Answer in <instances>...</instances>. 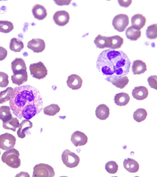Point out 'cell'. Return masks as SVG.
<instances>
[{
    "instance_id": "1",
    "label": "cell",
    "mask_w": 157,
    "mask_h": 177,
    "mask_svg": "<svg viewBox=\"0 0 157 177\" xmlns=\"http://www.w3.org/2000/svg\"><path fill=\"white\" fill-rule=\"evenodd\" d=\"M13 114L21 120H30L39 113L43 108V102L39 91L30 85L14 88V93L9 102Z\"/></svg>"
},
{
    "instance_id": "2",
    "label": "cell",
    "mask_w": 157,
    "mask_h": 177,
    "mask_svg": "<svg viewBox=\"0 0 157 177\" xmlns=\"http://www.w3.org/2000/svg\"><path fill=\"white\" fill-rule=\"evenodd\" d=\"M131 62L123 51L109 49L103 51L96 61L97 68L102 75L121 77L129 72Z\"/></svg>"
},
{
    "instance_id": "3",
    "label": "cell",
    "mask_w": 157,
    "mask_h": 177,
    "mask_svg": "<svg viewBox=\"0 0 157 177\" xmlns=\"http://www.w3.org/2000/svg\"><path fill=\"white\" fill-rule=\"evenodd\" d=\"M19 156V151L16 149L13 148L4 152L2 156L1 160L3 163L10 167L17 168L21 164Z\"/></svg>"
},
{
    "instance_id": "4",
    "label": "cell",
    "mask_w": 157,
    "mask_h": 177,
    "mask_svg": "<svg viewBox=\"0 0 157 177\" xmlns=\"http://www.w3.org/2000/svg\"><path fill=\"white\" fill-rule=\"evenodd\" d=\"M33 177H54L55 175L53 168L50 165L40 163L35 166L33 168Z\"/></svg>"
},
{
    "instance_id": "5",
    "label": "cell",
    "mask_w": 157,
    "mask_h": 177,
    "mask_svg": "<svg viewBox=\"0 0 157 177\" xmlns=\"http://www.w3.org/2000/svg\"><path fill=\"white\" fill-rule=\"evenodd\" d=\"M29 69L32 76L39 80L44 78L48 75L46 67L41 61L31 64Z\"/></svg>"
},
{
    "instance_id": "6",
    "label": "cell",
    "mask_w": 157,
    "mask_h": 177,
    "mask_svg": "<svg viewBox=\"0 0 157 177\" xmlns=\"http://www.w3.org/2000/svg\"><path fill=\"white\" fill-rule=\"evenodd\" d=\"M61 158L63 164L68 167L72 168L76 167L79 163V156L68 149L63 152Z\"/></svg>"
},
{
    "instance_id": "7",
    "label": "cell",
    "mask_w": 157,
    "mask_h": 177,
    "mask_svg": "<svg viewBox=\"0 0 157 177\" xmlns=\"http://www.w3.org/2000/svg\"><path fill=\"white\" fill-rule=\"evenodd\" d=\"M129 23L128 16L124 13L116 15L112 21V24L114 29L120 32L124 31Z\"/></svg>"
},
{
    "instance_id": "8",
    "label": "cell",
    "mask_w": 157,
    "mask_h": 177,
    "mask_svg": "<svg viewBox=\"0 0 157 177\" xmlns=\"http://www.w3.org/2000/svg\"><path fill=\"white\" fill-rule=\"evenodd\" d=\"M16 139L12 134L6 133L0 135V148L7 150L13 148Z\"/></svg>"
},
{
    "instance_id": "9",
    "label": "cell",
    "mask_w": 157,
    "mask_h": 177,
    "mask_svg": "<svg viewBox=\"0 0 157 177\" xmlns=\"http://www.w3.org/2000/svg\"><path fill=\"white\" fill-rule=\"evenodd\" d=\"M105 79L116 87L121 89L124 88L129 82L128 77L126 75L121 77L114 75H110L107 76Z\"/></svg>"
},
{
    "instance_id": "10",
    "label": "cell",
    "mask_w": 157,
    "mask_h": 177,
    "mask_svg": "<svg viewBox=\"0 0 157 177\" xmlns=\"http://www.w3.org/2000/svg\"><path fill=\"white\" fill-rule=\"evenodd\" d=\"M55 23L59 26H64L69 22L70 16L65 10H58L54 13L53 17Z\"/></svg>"
},
{
    "instance_id": "11",
    "label": "cell",
    "mask_w": 157,
    "mask_h": 177,
    "mask_svg": "<svg viewBox=\"0 0 157 177\" xmlns=\"http://www.w3.org/2000/svg\"><path fill=\"white\" fill-rule=\"evenodd\" d=\"M71 141L75 147L83 146L87 143L88 137L84 133L76 131L71 134Z\"/></svg>"
},
{
    "instance_id": "12",
    "label": "cell",
    "mask_w": 157,
    "mask_h": 177,
    "mask_svg": "<svg viewBox=\"0 0 157 177\" xmlns=\"http://www.w3.org/2000/svg\"><path fill=\"white\" fill-rule=\"evenodd\" d=\"M27 47L32 50L34 52L39 53L44 50L45 44L44 40L42 39L39 38H33L28 42Z\"/></svg>"
},
{
    "instance_id": "13",
    "label": "cell",
    "mask_w": 157,
    "mask_h": 177,
    "mask_svg": "<svg viewBox=\"0 0 157 177\" xmlns=\"http://www.w3.org/2000/svg\"><path fill=\"white\" fill-rule=\"evenodd\" d=\"M66 83L69 88L75 90L81 88L82 80L79 76L76 74H72L68 76Z\"/></svg>"
},
{
    "instance_id": "14",
    "label": "cell",
    "mask_w": 157,
    "mask_h": 177,
    "mask_svg": "<svg viewBox=\"0 0 157 177\" xmlns=\"http://www.w3.org/2000/svg\"><path fill=\"white\" fill-rule=\"evenodd\" d=\"M94 43L97 48L100 49L105 48H110L112 45L110 36H102L100 34L95 38Z\"/></svg>"
},
{
    "instance_id": "15",
    "label": "cell",
    "mask_w": 157,
    "mask_h": 177,
    "mask_svg": "<svg viewBox=\"0 0 157 177\" xmlns=\"http://www.w3.org/2000/svg\"><path fill=\"white\" fill-rule=\"evenodd\" d=\"M33 126V123L29 120L25 119L22 120L19 124L17 131L18 137L21 138H25L26 135L29 133V129L32 128Z\"/></svg>"
},
{
    "instance_id": "16",
    "label": "cell",
    "mask_w": 157,
    "mask_h": 177,
    "mask_svg": "<svg viewBox=\"0 0 157 177\" xmlns=\"http://www.w3.org/2000/svg\"><path fill=\"white\" fill-rule=\"evenodd\" d=\"M147 88L144 86H139L134 87L132 91L133 97L138 100H142L146 99L148 95Z\"/></svg>"
},
{
    "instance_id": "17",
    "label": "cell",
    "mask_w": 157,
    "mask_h": 177,
    "mask_svg": "<svg viewBox=\"0 0 157 177\" xmlns=\"http://www.w3.org/2000/svg\"><path fill=\"white\" fill-rule=\"evenodd\" d=\"M146 19L143 15L136 13L131 18L132 26L134 28L140 30L145 25Z\"/></svg>"
},
{
    "instance_id": "18",
    "label": "cell",
    "mask_w": 157,
    "mask_h": 177,
    "mask_svg": "<svg viewBox=\"0 0 157 177\" xmlns=\"http://www.w3.org/2000/svg\"><path fill=\"white\" fill-rule=\"evenodd\" d=\"M28 75L26 70L13 73L11 76V79L13 83L19 86L27 81Z\"/></svg>"
},
{
    "instance_id": "19",
    "label": "cell",
    "mask_w": 157,
    "mask_h": 177,
    "mask_svg": "<svg viewBox=\"0 0 157 177\" xmlns=\"http://www.w3.org/2000/svg\"><path fill=\"white\" fill-rule=\"evenodd\" d=\"M131 70L133 75H140L147 70V65L146 63L141 60H135L133 61Z\"/></svg>"
},
{
    "instance_id": "20",
    "label": "cell",
    "mask_w": 157,
    "mask_h": 177,
    "mask_svg": "<svg viewBox=\"0 0 157 177\" xmlns=\"http://www.w3.org/2000/svg\"><path fill=\"white\" fill-rule=\"evenodd\" d=\"M32 11L34 17L39 20L45 18L47 15V10L43 6L36 4L33 7Z\"/></svg>"
},
{
    "instance_id": "21",
    "label": "cell",
    "mask_w": 157,
    "mask_h": 177,
    "mask_svg": "<svg viewBox=\"0 0 157 177\" xmlns=\"http://www.w3.org/2000/svg\"><path fill=\"white\" fill-rule=\"evenodd\" d=\"M123 165L124 168L130 173H136L139 170V165L138 162L132 158H128L124 159Z\"/></svg>"
},
{
    "instance_id": "22",
    "label": "cell",
    "mask_w": 157,
    "mask_h": 177,
    "mask_svg": "<svg viewBox=\"0 0 157 177\" xmlns=\"http://www.w3.org/2000/svg\"><path fill=\"white\" fill-rule=\"evenodd\" d=\"M95 112L97 118L101 120H105L109 117V109L105 104H101L97 107Z\"/></svg>"
},
{
    "instance_id": "23",
    "label": "cell",
    "mask_w": 157,
    "mask_h": 177,
    "mask_svg": "<svg viewBox=\"0 0 157 177\" xmlns=\"http://www.w3.org/2000/svg\"><path fill=\"white\" fill-rule=\"evenodd\" d=\"M11 68L13 73L26 70L24 60L21 58H16L11 62Z\"/></svg>"
},
{
    "instance_id": "24",
    "label": "cell",
    "mask_w": 157,
    "mask_h": 177,
    "mask_svg": "<svg viewBox=\"0 0 157 177\" xmlns=\"http://www.w3.org/2000/svg\"><path fill=\"white\" fill-rule=\"evenodd\" d=\"M130 100V97L128 94L123 92L116 94L113 99L114 103L121 106L127 105Z\"/></svg>"
},
{
    "instance_id": "25",
    "label": "cell",
    "mask_w": 157,
    "mask_h": 177,
    "mask_svg": "<svg viewBox=\"0 0 157 177\" xmlns=\"http://www.w3.org/2000/svg\"><path fill=\"white\" fill-rule=\"evenodd\" d=\"M141 31L133 28L132 26L128 27L125 31L126 37L131 41H136L141 37Z\"/></svg>"
},
{
    "instance_id": "26",
    "label": "cell",
    "mask_w": 157,
    "mask_h": 177,
    "mask_svg": "<svg viewBox=\"0 0 157 177\" xmlns=\"http://www.w3.org/2000/svg\"><path fill=\"white\" fill-rule=\"evenodd\" d=\"M19 122L16 117H12L9 120L2 122V127L6 129L15 132L16 129L19 127Z\"/></svg>"
},
{
    "instance_id": "27",
    "label": "cell",
    "mask_w": 157,
    "mask_h": 177,
    "mask_svg": "<svg viewBox=\"0 0 157 177\" xmlns=\"http://www.w3.org/2000/svg\"><path fill=\"white\" fill-rule=\"evenodd\" d=\"M24 47L23 42L18 38L13 37L10 42L9 47L10 50L15 52H19Z\"/></svg>"
},
{
    "instance_id": "28",
    "label": "cell",
    "mask_w": 157,
    "mask_h": 177,
    "mask_svg": "<svg viewBox=\"0 0 157 177\" xmlns=\"http://www.w3.org/2000/svg\"><path fill=\"white\" fill-rule=\"evenodd\" d=\"M14 93V89L8 87L6 89L0 92V104H3L10 100Z\"/></svg>"
},
{
    "instance_id": "29",
    "label": "cell",
    "mask_w": 157,
    "mask_h": 177,
    "mask_svg": "<svg viewBox=\"0 0 157 177\" xmlns=\"http://www.w3.org/2000/svg\"><path fill=\"white\" fill-rule=\"evenodd\" d=\"M10 108L8 106H2L0 107V119L5 122L13 117Z\"/></svg>"
},
{
    "instance_id": "30",
    "label": "cell",
    "mask_w": 157,
    "mask_h": 177,
    "mask_svg": "<svg viewBox=\"0 0 157 177\" xmlns=\"http://www.w3.org/2000/svg\"><path fill=\"white\" fill-rule=\"evenodd\" d=\"M60 108L59 106L55 104H51L44 108V114L49 116H54L60 111Z\"/></svg>"
},
{
    "instance_id": "31",
    "label": "cell",
    "mask_w": 157,
    "mask_h": 177,
    "mask_svg": "<svg viewBox=\"0 0 157 177\" xmlns=\"http://www.w3.org/2000/svg\"><path fill=\"white\" fill-rule=\"evenodd\" d=\"M147 115V113L145 109L142 108H138L134 112L133 118L136 121L140 122L146 119Z\"/></svg>"
},
{
    "instance_id": "32",
    "label": "cell",
    "mask_w": 157,
    "mask_h": 177,
    "mask_svg": "<svg viewBox=\"0 0 157 177\" xmlns=\"http://www.w3.org/2000/svg\"><path fill=\"white\" fill-rule=\"evenodd\" d=\"M111 39L112 45L111 49H115L120 48L124 43L123 38L118 35H114L110 36Z\"/></svg>"
},
{
    "instance_id": "33",
    "label": "cell",
    "mask_w": 157,
    "mask_h": 177,
    "mask_svg": "<svg viewBox=\"0 0 157 177\" xmlns=\"http://www.w3.org/2000/svg\"><path fill=\"white\" fill-rule=\"evenodd\" d=\"M147 38L150 39H156L157 37V26L156 24H153L147 26L146 31Z\"/></svg>"
},
{
    "instance_id": "34",
    "label": "cell",
    "mask_w": 157,
    "mask_h": 177,
    "mask_svg": "<svg viewBox=\"0 0 157 177\" xmlns=\"http://www.w3.org/2000/svg\"><path fill=\"white\" fill-rule=\"evenodd\" d=\"M14 29L13 23L6 20H0V32L4 33H8Z\"/></svg>"
},
{
    "instance_id": "35",
    "label": "cell",
    "mask_w": 157,
    "mask_h": 177,
    "mask_svg": "<svg viewBox=\"0 0 157 177\" xmlns=\"http://www.w3.org/2000/svg\"><path fill=\"white\" fill-rule=\"evenodd\" d=\"M105 169L108 173L114 174L118 171V166L116 162L114 161H110L106 163L105 165Z\"/></svg>"
},
{
    "instance_id": "36",
    "label": "cell",
    "mask_w": 157,
    "mask_h": 177,
    "mask_svg": "<svg viewBox=\"0 0 157 177\" xmlns=\"http://www.w3.org/2000/svg\"><path fill=\"white\" fill-rule=\"evenodd\" d=\"M8 75L6 73L0 71V87H6L9 83Z\"/></svg>"
},
{
    "instance_id": "37",
    "label": "cell",
    "mask_w": 157,
    "mask_h": 177,
    "mask_svg": "<svg viewBox=\"0 0 157 177\" xmlns=\"http://www.w3.org/2000/svg\"><path fill=\"white\" fill-rule=\"evenodd\" d=\"M157 76L151 75L147 79V81L150 87L154 89L157 90Z\"/></svg>"
},
{
    "instance_id": "38",
    "label": "cell",
    "mask_w": 157,
    "mask_h": 177,
    "mask_svg": "<svg viewBox=\"0 0 157 177\" xmlns=\"http://www.w3.org/2000/svg\"><path fill=\"white\" fill-rule=\"evenodd\" d=\"M7 55V51L2 47L0 46V61L4 60Z\"/></svg>"
},
{
    "instance_id": "39",
    "label": "cell",
    "mask_w": 157,
    "mask_h": 177,
    "mask_svg": "<svg viewBox=\"0 0 157 177\" xmlns=\"http://www.w3.org/2000/svg\"><path fill=\"white\" fill-rule=\"evenodd\" d=\"M118 2L120 6L125 8L129 7L131 4L132 0H118Z\"/></svg>"
},
{
    "instance_id": "40",
    "label": "cell",
    "mask_w": 157,
    "mask_h": 177,
    "mask_svg": "<svg viewBox=\"0 0 157 177\" xmlns=\"http://www.w3.org/2000/svg\"><path fill=\"white\" fill-rule=\"evenodd\" d=\"M55 3L58 6H62L63 5H68L71 0H54Z\"/></svg>"
},
{
    "instance_id": "41",
    "label": "cell",
    "mask_w": 157,
    "mask_h": 177,
    "mask_svg": "<svg viewBox=\"0 0 157 177\" xmlns=\"http://www.w3.org/2000/svg\"><path fill=\"white\" fill-rule=\"evenodd\" d=\"M0 154H1V152L0 151Z\"/></svg>"
}]
</instances>
